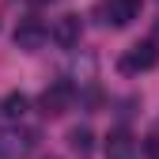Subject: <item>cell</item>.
Masks as SVG:
<instances>
[{
    "mask_svg": "<svg viewBox=\"0 0 159 159\" xmlns=\"http://www.w3.org/2000/svg\"><path fill=\"white\" fill-rule=\"evenodd\" d=\"M38 129L30 125H11V129H0V159H27L38 148Z\"/></svg>",
    "mask_w": 159,
    "mask_h": 159,
    "instance_id": "cell-1",
    "label": "cell"
},
{
    "mask_svg": "<svg viewBox=\"0 0 159 159\" xmlns=\"http://www.w3.org/2000/svg\"><path fill=\"white\" fill-rule=\"evenodd\" d=\"M72 102H76V84L72 80H53V84L38 95V110L46 117H61L65 110H72Z\"/></svg>",
    "mask_w": 159,
    "mask_h": 159,
    "instance_id": "cell-2",
    "label": "cell"
},
{
    "mask_svg": "<svg viewBox=\"0 0 159 159\" xmlns=\"http://www.w3.org/2000/svg\"><path fill=\"white\" fill-rule=\"evenodd\" d=\"M159 65V46L155 42H136L121 53V61H117V68H121L125 76H136V72H148Z\"/></svg>",
    "mask_w": 159,
    "mask_h": 159,
    "instance_id": "cell-3",
    "label": "cell"
},
{
    "mask_svg": "<svg viewBox=\"0 0 159 159\" xmlns=\"http://www.w3.org/2000/svg\"><path fill=\"white\" fill-rule=\"evenodd\" d=\"M140 8H144V0H102L98 15L110 27H129L133 19H140Z\"/></svg>",
    "mask_w": 159,
    "mask_h": 159,
    "instance_id": "cell-4",
    "label": "cell"
},
{
    "mask_svg": "<svg viewBox=\"0 0 159 159\" xmlns=\"http://www.w3.org/2000/svg\"><path fill=\"white\" fill-rule=\"evenodd\" d=\"M46 38H49V27L42 23V19H23V23L15 27V38L11 42L23 49V53H38L46 46Z\"/></svg>",
    "mask_w": 159,
    "mask_h": 159,
    "instance_id": "cell-5",
    "label": "cell"
},
{
    "mask_svg": "<svg viewBox=\"0 0 159 159\" xmlns=\"http://www.w3.org/2000/svg\"><path fill=\"white\" fill-rule=\"evenodd\" d=\"M102 152H106V159H140V144H136V136L129 129H114L106 136Z\"/></svg>",
    "mask_w": 159,
    "mask_h": 159,
    "instance_id": "cell-6",
    "label": "cell"
},
{
    "mask_svg": "<svg viewBox=\"0 0 159 159\" xmlns=\"http://www.w3.org/2000/svg\"><path fill=\"white\" fill-rule=\"evenodd\" d=\"M80 34H84L80 15H61V19H53V27H49V38H53L61 49H76V46H80Z\"/></svg>",
    "mask_w": 159,
    "mask_h": 159,
    "instance_id": "cell-7",
    "label": "cell"
},
{
    "mask_svg": "<svg viewBox=\"0 0 159 159\" xmlns=\"http://www.w3.org/2000/svg\"><path fill=\"white\" fill-rule=\"evenodd\" d=\"M91 140H95V133H91L87 125H76V129L68 133V144H72L80 155H87V152H91Z\"/></svg>",
    "mask_w": 159,
    "mask_h": 159,
    "instance_id": "cell-8",
    "label": "cell"
},
{
    "mask_svg": "<svg viewBox=\"0 0 159 159\" xmlns=\"http://www.w3.org/2000/svg\"><path fill=\"white\" fill-rule=\"evenodd\" d=\"M27 106H30V98H27L23 91H11V95L4 98V114H8V117H23Z\"/></svg>",
    "mask_w": 159,
    "mask_h": 159,
    "instance_id": "cell-9",
    "label": "cell"
},
{
    "mask_svg": "<svg viewBox=\"0 0 159 159\" xmlns=\"http://www.w3.org/2000/svg\"><path fill=\"white\" fill-rule=\"evenodd\" d=\"M144 155L148 159H159V133H152L148 140H144Z\"/></svg>",
    "mask_w": 159,
    "mask_h": 159,
    "instance_id": "cell-10",
    "label": "cell"
},
{
    "mask_svg": "<svg viewBox=\"0 0 159 159\" xmlns=\"http://www.w3.org/2000/svg\"><path fill=\"white\" fill-rule=\"evenodd\" d=\"M34 4H53V0H34Z\"/></svg>",
    "mask_w": 159,
    "mask_h": 159,
    "instance_id": "cell-11",
    "label": "cell"
},
{
    "mask_svg": "<svg viewBox=\"0 0 159 159\" xmlns=\"http://www.w3.org/2000/svg\"><path fill=\"white\" fill-rule=\"evenodd\" d=\"M155 34H159V23H155Z\"/></svg>",
    "mask_w": 159,
    "mask_h": 159,
    "instance_id": "cell-12",
    "label": "cell"
}]
</instances>
